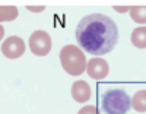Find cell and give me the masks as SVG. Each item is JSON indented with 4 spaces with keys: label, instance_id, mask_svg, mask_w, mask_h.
Returning a JSON list of instances; mask_svg holds the SVG:
<instances>
[{
    "label": "cell",
    "instance_id": "6da1fadb",
    "mask_svg": "<svg viewBox=\"0 0 146 114\" xmlns=\"http://www.w3.org/2000/svg\"><path fill=\"white\" fill-rule=\"evenodd\" d=\"M76 40L80 48L86 53L104 56L115 47L118 41V28L115 22L107 15H86L76 28Z\"/></svg>",
    "mask_w": 146,
    "mask_h": 114
},
{
    "label": "cell",
    "instance_id": "7a4b0ae2",
    "mask_svg": "<svg viewBox=\"0 0 146 114\" xmlns=\"http://www.w3.org/2000/svg\"><path fill=\"white\" fill-rule=\"evenodd\" d=\"M60 63L64 72L72 76L82 75L88 66L86 57L78 45H64L60 51Z\"/></svg>",
    "mask_w": 146,
    "mask_h": 114
},
{
    "label": "cell",
    "instance_id": "3957f363",
    "mask_svg": "<svg viewBox=\"0 0 146 114\" xmlns=\"http://www.w3.org/2000/svg\"><path fill=\"white\" fill-rule=\"evenodd\" d=\"M101 107L105 114H126L131 107V98L123 89H108L101 97Z\"/></svg>",
    "mask_w": 146,
    "mask_h": 114
},
{
    "label": "cell",
    "instance_id": "277c9868",
    "mask_svg": "<svg viewBox=\"0 0 146 114\" xmlns=\"http://www.w3.org/2000/svg\"><path fill=\"white\" fill-rule=\"evenodd\" d=\"M51 45H53L51 37L45 31H41V29L35 31L29 37V48H31V53L34 56H40V57L47 56L51 50Z\"/></svg>",
    "mask_w": 146,
    "mask_h": 114
},
{
    "label": "cell",
    "instance_id": "5b68a950",
    "mask_svg": "<svg viewBox=\"0 0 146 114\" xmlns=\"http://www.w3.org/2000/svg\"><path fill=\"white\" fill-rule=\"evenodd\" d=\"M25 48H27L25 41H23L21 37L13 35V37L6 38V40L3 41V44H2V54L6 59H9V60H15V59L23 56Z\"/></svg>",
    "mask_w": 146,
    "mask_h": 114
},
{
    "label": "cell",
    "instance_id": "8992f818",
    "mask_svg": "<svg viewBox=\"0 0 146 114\" xmlns=\"http://www.w3.org/2000/svg\"><path fill=\"white\" fill-rule=\"evenodd\" d=\"M108 72H110V66H108V63H107L104 59H101V57H94V59H91V60L88 61L86 73L89 75V78L100 81V79L107 78Z\"/></svg>",
    "mask_w": 146,
    "mask_h": 114
},
{
    "label": "cell",
    "instance_id": "52a82bcc",
    "mask_svg": "<svg viewBox=\"0 0 146 114\" xmlns=\"http://www.w3.org/2000/svg\"><path fill=\"white\" fill-rule=\"evenodd\" d=\"M72 97L76 103H88L92 97L91 86L85 81H76L72 85Z\"/></svg>",
    "mask_w": 146,
    "mask_h": 114
},
{
    "label": "cell",
    "instance_id": "ba28073f",
    "mask_svg": "<svg viewBox=\"0 0 146 114\" xmlns=\"http://www.w3.org/2000/svg\"><path fill=\"white\" fill-rule=\"evenodd\" d=\"M131 44L137 48H146V27H137L131 31Z\"/></svg>",
    "mask_w": 146,
    "mask_h": 114
},
{
    "label": "cell",
    "instance_id": "9c48e42d",
    "mask_svg": "<svg viewBox=\"0 0 146 114\" xmlns=\"http://www.w3.org/2000/svg\"><path fill=\"white\" fill-rule=\"evenodd\" d=\"M131 107L137 113H146V89H140L133 95Z\"/></svg>",
    "mask_w": 146,
    "mask_h": 114
},
{
    "label": "cell",
    "instance_id": "30bf717a",
    "mask_svg": "<svg viewBox=\"0 0 146 114\" xmlns=\"http://www.w3.org/2000/svg\"><path fill=\"white\" fill-rule=\"evenodd\" d=\"M130 18L133 22L140 23L143 27L146 23V6H131L130 7Z\"/></svg>",
    "mask_w": 146,
    "mask_h": 114
},
{
    "label": "cell",
    "instance_id": "8fae6325",
    "mask_svg": "<svg viewBox=\"0 0 146 114\" xmlns=\"http://www.w3.org/2000/svg\"><path fill=\"white\" fill-rule=\"evenodd\" d=\"M19 15V12L15 6H2L0 7V21L2 22H10L15 21Z\"/></svg>",
    "mask_w": 146,
    "mask_h": 114
},
{
    "label": "cell",
    "instance_id": "7c38bea8",
    "mask_svg": "<svg viewBox=\"0 0 146 114\" xmlns=\"http://www.w3.org/2000/svg\"><path fill=\"white\" fill-rule=\"evenodd\" d=\"M78 114H100V111L95 105H85L79 110Z\"/></svg>",
    "mask_w": 146,
    "mask_h": 114
},
{
    "label": "cell",
    "instance_id": "4fadbf2b",
    "mask_svg": "<svg viewBox=\"0 0 146 114\" xmlns=\"http://www.w3.org/2000/svg\"><path fill=\"white\" fill-rule=\"evenodd\" d=\"M27 9L29 12H35V13H38V12H42L45 9V6H27Z\"/></svg>",
    "mask_w": 146,
    "mask_h": 114
},
{
    "label": "cell",
    "instance_id": "5bb4252c",
    "mask_svg": "<svg viewBox=\"0 0 146 114\" xmlns=\"http://www.w3.org/2000/svg\"><path fill=\"white\" fill-rule=\"evenodd\" d=\"M114 9L118 12V13H124V12H130L129 6H114Z\"/></svg>",
    "mask_w": 146,
    "mask_h": 114
},
{
    "label": "cell",
    "instance_id": "9a60e30c",
    "mask_svg": "<svg viewBox=\"0 0 146 114\" xmlns=\"http://www.w3.org/2000/svg\"><path fill=\"white\" fill-rule=\"evenodd\" d=\"M3 35H5V28L2 27V28H0V37H2V38H3Z\"/></svg>",
    "mask_w": 146,
    "mask_h": 114
}]
</instances>
